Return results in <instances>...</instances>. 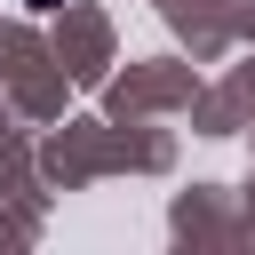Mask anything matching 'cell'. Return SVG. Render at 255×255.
I'll list each match as a JSON object with an SVG mask.
<instances>
[{"instance_id": "6da1fadb", "label": "cell", "mask_w": 255, "mask_h": 255, "mask_svg": "<svg viewBox=\"0 0 255 255\" xmlns=\"http://www.w3.org/2000/svg\"><path fill=\"white\" fill-rule=\"evenodd\" d=\"M32 8H56V0H32Z\"/></svg>"}]
</instances>
